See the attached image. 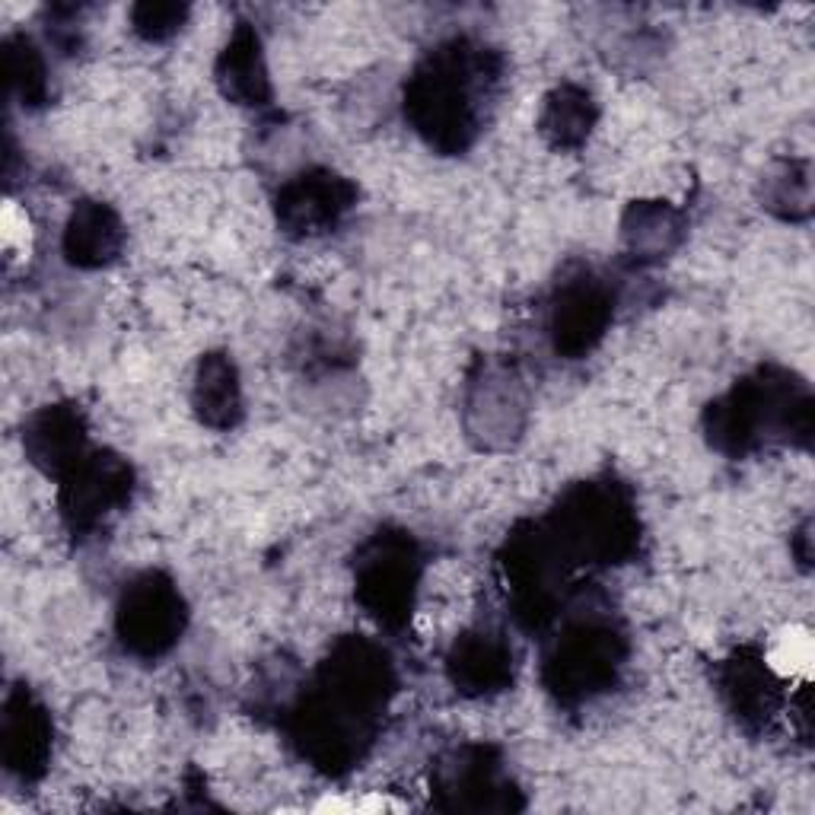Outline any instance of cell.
I'll return each mask as SVG.
<instances>
[{
	"instance_id": "2",
	"label": "cell",
	"mask_w": 815,
	"mask_h": 815,
	"mask_svg": "<svg viewBox=\"0 0 815 815\" xmlns=\"http://www.w3.org/2000/svg\"><path fill=\"white\" fill-rule=\"evenodd\" d=\"M775 666L780 672H790V675H806L810 672V663H813V647H810V637L806 630H790L787 637H780L778 650H775Z\"/></svg>"
},
{
	"instance_id": "1",
	"label": "cell",
	"mask_w": 815,
	"mask_h": 815,
	"mask_svg": "<svg viewBox=\"0 0 815 815\" xmlns=\"http://www.w3.org/2000/svg\"><path fill=\"white\" fill-rule=\"evenodd\" d=\"M0 239H3V252L10 264H23L33 256V223L29 214L16 204V201H3L0 211Z\"/></svg>"
}]
</instances>
